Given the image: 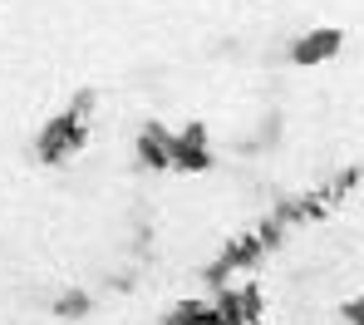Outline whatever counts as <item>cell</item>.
Masks as SVG:
<instances>
[{
  "label": "cell",
  "mask_w": 364,
  "mask_h": 325,
  "mask_svg": "<svg viewBox=\"0 0 364 325\" xmlns=\"http://www.w3.org/2000/svg\"><path fill=\"white\" fill-rule=\"evenodd\" d=\"M335 45H340V35H335V30H315L310 40L296 45V60H320V55H330Z\"/></svg>",
  "instance_id": "obj_1"
}]
</instances>
